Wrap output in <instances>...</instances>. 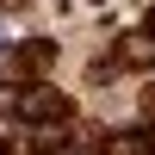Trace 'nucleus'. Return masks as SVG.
Listing matches in <instances>:
<instances>
[{"mask_svg": "<svg viewBox=\"0 0 155 155\" xmlns=\"http://www.w3.org/2000/svg\"><path fill=\"white\" fill-rule=\"evenodd\" d=\"M50 56H56V44L31 37V44H19V50H6V56H0V81H31V74L50 68Z\"/></svg>", "mask_w": 155, "mask_h": 155, "instance_id": "obj_1", "label": "nucleus"}, {"mask_svg": "<svg viewBox=\"0 0 155 155\" xmlns=\"http://www.w3.org/2000/svg\"><path fill=\"white\" fill-rule=\"evenodd\" d=\"M118 62L137 68V74L155 68V31H124V37H118Z\"/></svg>", "mask_w": 155, "mask_h": 155, "instance_id": "obj_2", "label": "nucleus"}, {"mask_svg": "<svg viewBox=\"0 0 155 155\" xmlns=\"http://www.w3.org/2000/svg\"><path fill=\"white\" fill-rule=\"evenodd\" d=\"M62 112H68V106H62V93H50V87H37V93L19 99V118H31V124H56Z\"/></svg>", "mask_w": 155, "mask_h": 155, "instance_id": "obj_3", "label": "nucleus"}, {"mask_svg": "<svg viewBox=\"0 0 155 155\" xmlns=\"http://www.w3.org/2000/svg\"><path fill=\"white\" fill-rule=\"evenodd\" d=\"M106 155H155V137H112Z\"/></svg>", "mask_w": 155, "mask_h": 155, "instance_id": "obj_4", "label": "nucleus"}, {"mask_svg": "<svg viewBox=\"0 0 155 155\" xmlns=\"http://www.w3.org/2000/svg\"><path fill=\"white\" fill-rule=\"evenodd\" d=\"M143 106H149V112H155V87H149V93H143Z\"/></svg>", "mask_w": 155, "mask_h": 155, "instance_id": "obj_5", "label": "nucleus"}]
</instances>
